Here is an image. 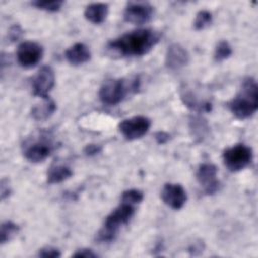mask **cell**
<instances>
[{"label":"cell","instance_id":"1","mask_svg":"<svg viewBox=\"0 0 258 258\" xmlns=\"http://www.w3.org/2000/svg\"><path fill=\"white\" fill-rule=\"evenodd\" d=\"M160 33L154 29L141 28L127 32L111 40L107 48L119 56H141L148 53L159 41Z\"/></svg>","mask_w":258,"mask_h":258},{"label":"cell","instance_id":"2","mask_svg":"<svg viewBox=\"0 0 258 258\" xmlns=\"http://www.w3.org/2000/svg\"><path fill=\"white\" fill-rule=\"evenodd\" d=\"M229 109L239 120L253 116L258 109V86L254 78L243 80L237 96L229 103Z\"/></svg>","mask_w":258,"mask_h":258},{"label":"cell","instance_id":"3","mask_svg":"<svg viewBox=\"0 0 258 258\" xmlns=\"http://www.w3.org/2000/svg\"><path fill=\"white\" fill-rule=\"evenodd\" d=\"M140 88L139 77L126 81L125 79H110L104 82L99 91V97L103 104L115 106L121 103L128 93H136Z\"/></svg>","mask_w":258,"mask_h":258},{"label":"cell","instance_id":"4","mask_svg":"<svg viewBox=\"0 0 258 258\" xmlns=\"http://www.w3.org/2000/svg\"><path fill=\"white\" fill-rule=\"evenodd\" d=\"M135 208L132 205L121 203L114 211H112L105 219L104 225L97 233L96 239L99 242H111L113 241L120 228L127 225L134 215Z\"/></svg>","mask_w":258,"mask_h":258},{"label":"cell","instance_id":"5","mask_svg":"<svg viewBox=\"0 0 258 258\" xmlns=\"http://www.w3.org/2000/svg\"><path fill=\"white\" fill-rule=\"evenodd\" d=\"M252 158V149L241 143L227 148L223 153L224 164L232 172H237L247 167L251 163Z\"/></svg>","mask_w":258,"mask_h":258},{"label":"cell","instance_id":"6","mask_svg":"<svg viewBox=\"0 0 258 258\" xmlns=\"http://www.w3.org/2000/svg\"><path fill=\"white\" fill-rule=\"evenodd\" d=\"M151 126V121L145 116H134L120 122L118 128L127 140H135L145 135Z\"/></svg>","mask_w":258,"mask_h":258},{"label":"cell","instance_id":"7","mask_svg":"<svg viewBox=\"0 0 258 258\" xmlns=\"http://www.w3.org/2000/svg\"><path fill=\"white\" fill-rule=\"evenodd\" d=\"M42 54L43 49L40 44L34 41H24L17 47L16 58L22 68L30 69L40 61Z\"/></svg>","mask_w":258,"mask_h":258},{"label":"cell","instance_id":"8","mask_svg":"<svg viewBox=\"0 0 258 258\" xmlns=\"http://www.w3.org/2000/svg\"><path fill=\"white\" fill-rule=\"evenodd\" d=\"M153 15V7L147 2H129L124 10L125 21L141 25L147 23Z\"/></svg>","mask_w":258,"mask_h":258},{"label":"cell","instance_id":"9","mask_svg":"<svg viewBox=\"0 0 258 258\" xmlns=\"http://www.w3.org/2000/svg\"><path fill=\"white\" fill-rule=\"evenodd\" d=\"M54 83L55 76L53 70L48 66L40 68L32 81L33 95L42 99L48 98V94L52 90Z\"/></svg>","mask_w":258,"mask_h":258},{"label":"cell","instance_id":"10","mask_svg":"<svg viewBox=\"0 0 258 258\" xmlns=\"http://www.w3.org/2000/svg\"><path fill=\"white\" fill-rule=\"evenodd\" d=\"M218 168L213 163H202L197 171V179L207 195H214L219 189Z\"/></svg>","mask_w":258,"mask_h":258},{"label":"cell","instance_id":"11","mask_svg":"<svg viewBox=\"0 0 258 258\" xmlns=\"http://www.w3.org/2000/svg\"><path fill=\"white\" fill-rule=\"evenodd\" d=\"M162 202L173 210H179L187 200L186 191L178 183H165L160 194Z\"/></svg>","mask_w":258,"mask_h":258},{"label":"cell","instance_id":"12","mask_svg":"<svg viewBox=\"0 0 258 258\" xmlns=\"http://www.w3.org/2000/svg\"><path fill=\"white\" fill-rule=\"evenodd\" d=\"M52 145L50 141L42 137L41 139L35 140L25 145L23 153L27 160H29L30 162L38 163L45 160L50 155Z\"/></svg>","mask_w":258,"mask_h":258},{"label":"cell","instance_id":"13","mask_svg":"<svg viewBox=\"0 0 258 258\" xmlns=\"http://www.w3.org/2000/svg\"><path fill=\"white\" fill-rule=\"evenodd\" d=\"M189 60L186 49L178 43L168 46L165 54V64L171 71H178L185 67Z\"/></svg>","mask_w":258,"mask_h":258},{"label":"cell","instance_id":"14","mask_svg":"<svg viewBox=\"0 0 258 258\" xmlns=\"http://www.w3.org/2000/svg\"><path fill=\"white\" fill-rule=\"evenodd\" d=\"M180 98L183 104L192 111L204 113L210 112L212 110V103L207 99L201 98L200 94L192 91L190 88L181 89Z\"/></svg>","mask_w":258,"mask_h":258},{"label":"cell","instance_id":"15","mask_svg":"<svg viewBox=\"0 0 258 258\" xmlns=\"http://www.w3.org/2000/svg\"><path fill=\"white\" fill-rule=\"evenodd\" d=\"M64 56L71 64L80 66L90 60L91 51L86 44L77 42L66 50Z\"/></svg>","mask_w":258,"mask_h":258},{"label":"cell","instance_id":"16","mask_svg":"<svg viewBox=\"0 0 258 258\" xmlns=\"http://www.w3.org/2000/svg\"><path fill=\"white\" fill-rule=\"evenodd\" d=\"M109 11V6L106 3H92L85 9V18L94 24H100L105 21Z\"/></svg>","mask_w":258,"mask_h":258},{"label":"cell","instance_id":"17","mask_svg":"<svg viewBox=\"0 0 258 258\" xmlns=\"http://www.w3.org/2000/svg\"><path fill=\"white\" fill-rule=\"evenodd\" d=\"M56 110V105L54 101L49 98L43 99L41 104L35 105L31 109V116L36 121H44L48 119Z\"/></svg>","mask_w":258,"mask_h":258},{"label":"cell","instance_id":"18","mask_svg":"<svg viewBox=\"0 0 258 258\" xmlns=\"http://www.w3.org/2000/svg\"><path fill=\"white\" fill-rule=\"evenodd\" d=\"M73 175V171L66 165H53L51 166L46 174V181L49 184L59 183L69 179Z\"/></svg>","mask_w":258,"mask_h":258},{"label":"cell","instance_id":"19","mask_svg":"<svg viewBox=\"0 0 258 258\" xmlns=\"http://www.w3.org/2000/svg\"><path fill=\"white\" fill-rule=\"evenodd\" d=\"M19 228L16 224L11 221H6L2 223L1 230H0V241L1 244H4L10 241L15 235H17Z\"/></svg>","mask_w":258,"mask_h":258},{"label":"cell","instance_id":"20","mask_svg":"<svg viewBox=\"0 0 258 258\" xmlns=\"http://www.w3.org/2000/svg\"><path fill=\"white\" fill-rule=\"evenodd\" d=\"M233 50L231 45L229 44L228 41L226 40H222L220 41L216 48H215V52H214V57L216 61H223L227 58H229L232 54Z\"/></svg>","mask_w":258,"mask_h":258},{"label":"cell","instance_id":"21","mask_svg":"<svg viewBox=\"0 0 258 258\" xmlns=\"http://www.w3.org/2000/svg\"><path fill=\"white\" fill-rule=\"evenodd\" d=\"M143 200V192L136 188H131L123 191L121 196V203H126L132 206L138 205Z\"/></svg>","mask_w":258,"mask_h":258},{"label":"cell","instance_id":"22","mask_svg":"<svg viewBox=\"0 0 258 258\" xmlns=\"http://www.w3.org/2000/svg\"><path fill=\"white\" fill-rule=\"evenodd\" d=\"M213 21V16L212 13L208 10H201L198 12L195 22H194V27L197 30H203L209 25H211Z\"/></svg>","mask_w":258,"mask_h":258},{"label":"cell","instance_id":"23","mask_svg":"<svg viewBox=\"0 0 258 258\" xmlns=\"http://www.w3.org/2000/svg\"><path fill=\"white\" fill-rule=\"evenodd\" d=\"M33 6H35L36 8L38 9H41V10H45V11H48V12H56L58 11L62 4H63V1H58V0H55V1H33L31 3Z\"/></svg>","mask_w":258,"mask_h":258},{"label":"cell","instance_id":"24","mask_svg":"<svg viewBox=\"0 0 258 258\" xmlns=\"http://www.w3.org/2000/svg\"><path fill=\"white\" fill-rule=\"evenodd\" d=\"M190 129L194 131L195 135H199L201 137L204 136L205 132L208 129V126L205 120H202L201 118H192V120L190 121Z\"/></svg>","mask_w":258,"mask_h":258},{"label":"cell","instance_id":"25","mask_svg":"<svg viewBox=\"0 0 258 258\" xmlns=\"http://www.w3.org/2000/svg\"><path fill=\"white\" fill-rule=\"evenodd\" d=\"M38 256L44 257V258H56V257L60 256V252L58 251V249H56L54 247L47 246V247H44L39 250Z\"/></svg>","mask_w":258,"mask_h":258},{"label":"cell","instance_id":"26","mask_svg":"<svg viewBox=\"0 0 258 258\" xmlns=\"http://www.w3.org/2000/svg\"><path fill=\"white\" fill-rule=\"evenodd\" d=\"M22 29L19 25H13L8 31V38L10 41H17L22 35Z\"/></svg>","mask_w":258,"mask_h":258},{"label":"cell","instance_id":"27","mask_svg":"<svg viewBox=\"0 0 258 258\" xmlns=\"http://www.w3.org/2000/svg\"><path fill=\"white\" fill-rule=\"evenodd\" d=\"M102 150V147L98 144H88L85 148H84V152L86 155L88 156H93L96 155L98 153H100Z\"/></svg>","mask_w":258,"mask_h":258},{"label":"cell","instance_id":"28","mask_svg":"<svg viewBox=\"0 0 258 258\" xmlns=\"http://www.w3.org/2000/svg\"><path fill=\"white\" fill-rule=\"evenodd\" d=\"M74 257H85V258H92V257H97V254L93 252V250L88 249V248H84V249H80L78 250L74 255Z\"/></svg>","mask_w":258,"mask_h":258},{"label":"cell","instance_id":"29","mask_svg":"<svg viewBox=\"0 0 258 258\" xmlns=\"http://www.w3.org/2000/svg\"><path fill=\"white\" fill-rule=\"evenodd\" d=\"M169 137H170V135L164 131H158L154 134V138L157 141V143H159V144L166 143L169 140Z\"/></svg>","mask_w":258,"mask_h":258},{"label":"cell","instance_id":"30","mask_svg":"<svg viewBox=\"0 0 258 258\" xmlns=\"http://www.w3.org/2000/svg\"><path fill=\"white\" fill-rule=\"evenodd\" d=\"M11 192V189L8 185V180L6 179H2L1 181V199L4 200L5 198H7Z\"/></svg>","mask_w":258,"mask_h":258}]
</instances>
